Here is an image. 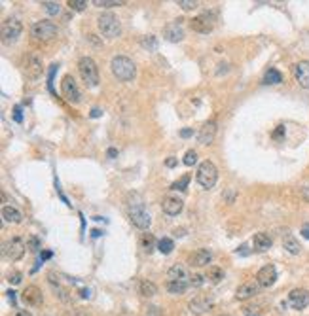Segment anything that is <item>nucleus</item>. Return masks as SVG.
I'll list each match as a JSON object with an SVG mask.
<instances>
[{
    "label": "nucleus",
    "mask_w": 309,
    "mask_h": 316,
    "mask_svg": "<svg viewBox=\"0 0 309 316\" xmlns=\"http://www.w3.org/2000/svg\"><path fill=\"white\" fill-rule=\"evenodd\" d=\"M163 36H165V40H169V42H182L184 30L180 29L179 23H171V25H167L165 30H163Z\"/></svg>",
    "instance_id": "21"
},
{
    "label": "nucleus",
    "mask_w": 309,
    "mask_h": 316,
    "mask_svg": "<svg viewBox=\"0 0 309 316\" xmlns=\"http://www.w3.org/2000/svg\"><path fill=\"white\" fill-rule=\"evenodd\" d=\"M214 15L212 14H201L194 17L192 21H190V27L192 30H196V32H201V34H209L214 30Z\"/></svg>",
    "instance_id": "9"
},
{
    "label": "nucleus",
    "mask_w": 309,
    "mask_h": 316,
    "mask_svg": "<svg viewBox=\"0 0 309 316\" xmlns=\"http://www.w3.org/2000/svg\"><path fill=\"white\" fill-rule=\"evenodd\" d=\"M2 218H4V222H10V224H21L23 222L21 210H17L15 206H4L2 208Z\"/></svg>",
    "instance_id": "23"
},
{
    "label": "nucleus",
    "mask_w": 309,
    "mask_h": 316,
    "mask_svg": "<svg viewBox=\"0 0 309 316\" xmlns=\"http://www.w3.org/2000/svg\"><path fill=\"white\" fill-rule=\"evenodd\" d=\"M294 78L300 87L309 89V61H300L294 65Z\"/></svg>",
    "instance_id": "16"
},
{
    "label": "nucleus",
    "mask_w": 309,
    "mask_h": 316,
    "mask_svg": "<svg viewBox=\"0 0 309 316\" xmlns=\"http://www.w3.org/2000/svg\"><path fill=\"white\" fill-rule=\"evenodd\" d=\"M91 235H93V237H99V235H101V231H99V229H93V231H91Z\"/></svg>",
    "instance_id": "53"
},
{
    "label": "nucleus",
    "mask_w": 309,
    "mask_h": 316,
    "mask_svg": "<svg viewBox=\"0 0 309 316\" xmlns=\"http://www.w3.org/2000/svg\"><path fill=\"white\" fill-rule=\"evenodd\" d=\"M302 195H304V199L306 201H309V184L306 187H304V191H302Z\"/></svg>",
    "instance_id": "48"
},
{
    "label": "nucleus",
    "mask_w": 309,
    "mask_h": 316,
    "mask_svg": "<svg viewBox=\"0 0 309 316\" xmlns=\"http://www.w3.org/2000/svg\"><path fill=\"white\" fill-rule=\"evenodd\" d=\"M110 70L120 80V82H131L137 76V67L135 63L126 55H116L110 61Z\"/></svg>",
    "instance_id": "1"
},
{
    "label": "nucleus",
    "mask_w": 309,
    "mask_h": 316,
    "mask_svg": "<svg viewBox=\"0 0 309 316\" xmlns=\"http://www.w3.org/2000/svg\"><path fill=\"white\" fill-rule=\"evenodd\" d=\"M175 235H177V237H184L186 233H184V229H175Z\"/></svg>",
    "instance_id": "50"
},
{
    "label": "nucleus",
    "mask_w": 309,
    "mask_h": 316,
    "mask_svg": "<svg viewBox=\"0 0 309 316\" xmlns=\"http://www.w3.org/2000/svg\"><path fill=\"white\" fill-rule=\"evenodd\" d=\"M260 284L258 282H245L243 286L237 288V293H235V299L237 301H247V299H251L254 297L258 292H260Z\"/></svg>",
    "instance_id": "17"
},
{
    "label": "nucleus",
    "mask_w": 309,
    "mask_h": 316,
    "mask_svg": "<svg viewBox=\"0 0 309 316\" xmlns=\"http://www.w3.org/2000/svg\"><path fill=\"white\" fill-rule=\"evenodd\" d=\"M179 6L182 8L184 12H192L199 6V2L197 0H179Z\"/></svg>",
    "instance_id": "36"
},
{
    "label": "nucleus",
    "mask_w": 309,
    "mask_h": 316,
    "mask_svg": "<svg viewBox=\"0 0 309 316\" xmlns=\"http://www.w3.org/2000/svg\"><path fill=\"white\" fill-rule=\"evenodd\" d=\"M188 307H190V313H192V315L201 316V315H205V313H209V311H211L212 303L209 301V299H203V297H196V299H192V301H190Z\"/></svg>",
    "instance_id": "20"
},
{
    "label": "nucleus",
    "mask_w": 309,
    "mask_h": 316,
    "mask_svg": "<svg viewBox=\"0 0 309 316\" xmlns=\"http://www.w3.org/2000/svg\"><path fill=\"white\" fill-rule=\"evenodd\" d=\"M141 45L148 51H155L157 49V40H155V36H144L141 40Z\"/></svg>",
    "instance_id": "34"
},
{
    "label": "nucleus",
    "mask_w": 309,
    "mask_h": 316,
    "mask_svg": "<svg viewBox=\"0 0 309 316\" xmlns=\"http://www.w3.org/2000/svg\"><path fill=\"white\" fill-rule=\"evenodd\" d=\"M288 303L292 305V309L296 311H302L309 305V292L304 288H294L290 293H288Z\"/></svg>",
    "instance_id": "12"
},
{
    "label": "nucleus",
    "mask_w": 309,
    "mask_h": 316,
    "mask_svg": "<svg viewBox=\"0 0 309 316\" xmlns=\"http://www.w3.org/2000/svg\"><path fill=\"white\" fill-rule=\"evenodd\" d=\"M69 8L74 12H84L87 8V2L85 0H69Z\"/></svg>",
    "instance_id": "37"
},
{
    "label": "nucleus",
    "mask_w": 309,
    "mask_h": 316,
    "mask_svg": "<svg viewBox=\"0 0 309 316\" xmlns=\"http://www.w3.org/2000/svg\"><path fill=\"white\" fill-rule=\"evenodd\" d=\"M21 301L25 303V305H28V307H40V305H42V301H44L40 288L27 286L23 292H21Z\"/></svg>",
    "instance_id": "14"
},
{
    "label": "nucleus",
    "mask_w": 309,
    "mask_h": 316,
    "mask_svg": "<svg viewBox=\"0 0 309 316\" xmlns=\"http://www.w3.org/2000/svg\"><path fill=\"white\" fill-rule=\"evenodd\" d=\"M214 136H216V121L209 119V121L203 123V127L197 133V140H199V144H203V146H209L214 140Z\"/></svg>",
    "instance_id": "15"
},
{
    "label": "nucleus",
    "mask_w": 309,
    "mask_h": 316,
    "mask_svg": "<svg viewBox=\"0 0 309 316\" xmlns=\"http://www.w3.org/2000/svg\"><path fill=\"white\" fill-rule=\"evenodd\" d=\"M173 248H175V243H173L169 237H163V239L157 241V250H159L161 254H165V256L173 252Z\"/></svg>",
    "instance_id": "31"
},
{
    "label": "nucleus",
    "mask_w": 309,
    "mask_h": 316,
    "mask_svg": "<svg viewBox=\"0 0 309 316\" xmlns=\"http://www.w3.org/2000/svg\"><path fill=\"white\" fill-rule=\"evenodd\" d=\"M188 184H190V174H184L182 178H179L177 182H173L169 189H175V191H184V189L188 187Z\"/></svg>",
    "instance_id": "32"
},
{
    "label": "nucleus",
    "mask_w": 309,
    "mask_h": 316,
    "mask_svg": "<svg viewBox=\"0 0 309 316\" xmlns=\"http://www.w3.org/2000/svg\"><path fill=\"white\" fill-rule=\"evenodd\" d=\"M106 154H108V158H116V156H118V150H116V148H108V152H106Z\"/></svg>",
    "instance_id": "46"
},
{
    "label": "nucleus",
    "mask_w": 309,
    "mask_h": 316,
    "mask_svg": "<svg viewBox=\"0 0 309 316\" xmlns=\"http://www.w3.org/2000/svg\"><path fill=\"white\" fill-rule=\"evenodd\" d=\"M101 114H103V112H101L99 108H93V110H91V114H89V115H91V117H99Z\"/></svg>",
    "instance_id": "49"
},
{
    "label": "nucleus",
    "mask_w": 309,
    "mask_h": 316,
    "mask_svg": "<svg viewBox=\"0 0 309 316\" xmlns=\"http://www.w3.org/2000/svg\"><path fill=\"white\" fill-rule=\"evenodd\" d=\"M283 82V74L275 68H269L264 76V84H281Z\"/></svg>",
    "instance_id": "30"
},
{
    "label": "nucleus",
    "mask_w": 309,
    "mask_h": 316,
    "mask_svg": "<svg viewBox=\"0 0 309 316\" xmlns=\"http://www.w3.org/2000/svg\"><path fill=\"white\" fill-rule=\"evenodd\" d=\"M28 245H30V250H32V252H36V250L40 248V243H38V239H30V243H28Z\"/></svg>",
    "instance_id": "43"
},
{
    "label": "nucleus",
    "mask_w": 309,
    "mask_h": 316,
    "mask_svg": "<svg viewBox=\"0 0 309 316\" xmlns=\"http://www.w3.org/2000/svg\"><path fill=\"white\" fill-rule=\"evenodd\" d=\"M42 6L46 8V12L50 15H57L61 12V8H59V4L57 2H42Z\"/></svg>",
    "instance_id": "38"
},
{
    "label": "nucleus",
    "mask_w": 309,
    "mask_h": 316,
    "mask_svg": "<svg viewBox=\"0 0 309 316\" xmlns=\"http://www.w3.org/2000/svg\"><path fill=\"white\" fill-rule=\"evenodd\" d=\"M21 30H23L21 21H17V19H6L2 23V40L6 44H14L21 36Z\"/></svg>",
    "instance_id": "8"
},
{
    "label": "nucleus",
    "mask_w": 309,
    "mask_h": 316,
    "mask_svg": "<svg viewBox=\"0 0 309 316\" xmlns=\"http://www.w3.org/2000/svg\"><path fill=\"white\" fill-rule=\"evenodd\" d=\"M97 27L101 30V34L104 36V38H118L120 34H122V25H120V21H118V17L114 14H103L99 15L97 19Z\"/></svg>",
    "instance_id": "4"
},
{
    "label": "nucleus",
    "mask_w": 309,
    "mask_h": 316,
    "mask_svg": "<svg viewBox=\"0 0 309 316\" xmlns=\"http://www.w3.org/2000/svg\"><path fill=\"white\" fill-rule=\"evenodd\" d=\"M78 72L87 87L99 86V67L91 57H82L78 61Z\"/></svg>",
    "instance_id": "3"
},
{
    "label": "nucleus",
    "mask_w": 309,
    "mask_h": 316,
    "mask_svg": "<svg viewBox=\"0 0 309 316\" xmlns=\"http://www.w3.org/2000/svg\"><path fill=\"white\" fill-rule=\"evenodd\" d=\"M161 208H163L165 214L177 216L182 212L184 201L182 199H179V197H167V199H163V203H161Z\"/></svg>",
    "instance_id": "19"
},
{
    "label": "nucleus",
    "mask_w": 309,
    "mask_h": 316,
    "mask_svg": "<svg viewBox=\"0 0 309 316\" xmlns=\"http://www.w3.org/2000/svg\"><path fill=\"white\" fill-rule=\"evenodd\" d=\"M186 290H188V282H184V280H169L167 282V292L173 295H182Z\"/></svg>",
    "instance_id": "26"
},
{
    "label": "nucleus",
    "mask_w": 309,
    "mask_h": 316,
    "mask_svg": "<svg viewBox=\"0 0 309 316\" xmlns=\"http://www.w3.org/2000/svg\"><path fill=\"white\" fill-rule=\"evenodd\" d=\"M277 280V269L273 265H264L258 273H256V282L262 288H269L275 284Z\"/></svg>",
    "instance_id": "13"
},
{
    "label": "nucleus",
    "mask_w": 309,
    "mask_h": 316,
    "mask_svg": "<svg viewBox=\"0 0 309 316\" xmlns=\"http://www.w3.org/2000/svg\"><path fill=\"white\" fill-rule=\"evenodd\" d=\"M12 284H19L21 282V273H14V274H10V278H8Z\"/></svg>",
    "instance_id": "41"
},
{
    "label": "nucleus",
    "mask_w": 309,
    "mask_h": 316,
    "mask_svg": "<svg viewBox=\"0 0 309 316\" xmlns=\"http://www.w3.org/2000/svg\"><path fill=\"white\" fill-rule=\"evenodd\" d=\"M141 245L142 248L150 254V252H154V248H157V243H155V237L152 235V233H142L141 237Z\"/></svg>",
    "instance_id": "29"
},
{
    "label": "nucleus",
    "mask_w": 309,
    "mask_h": 316,
    "mask_svg": "<svg viewBox=\"0 0 309 316\" xmlns=\"http://www.w3.org/2000/svg\"><path fill=\"white\" fill-rule=\"evenodd\" d=\"M15 316H30V313H28V311H19Z\"/></svg>",
    "instance_id": "51"
},
{
    "label": "nucleus",
    "mask_w": 309,
    "mask_h": 316,
    "mask_svg": "<svg viewBox=\"0 0 309 316\" xmlns=\"http://www.w3.org/2000/svg\"><path fill=\"white\" fill-rule=\"evenodd\" d=\"M196 180L203 189H211V187H214L216 180H218V171H216V167H214L212 161L207 159V161H203V163L197 167Z\"/></svg>",
    "instance_id": "2"
},
{
    "label": "nucleus",
    "mask_w": 309,
    "mask_h": 316,
    "mask_svg": "<svg viewBox=\"0 0 309 316\" xmlns=\"http://www.w3.org/2000/svg\"><path fill=\"white\" fill-rule=\"evenodd\" d=\"M197 163V152L196 150H188L186 156H184V165L186 167H194Z\"/></svg>",
    "instance_id": "35"
},
{
    "label": "nucleus",
    "mask_w": 309,
    "mask_h": 316,
    "mask_svg": "<svg viewBox=\"0 0 309 316\" xmlns=\"http://www.w3.org/2000/svg\"><path fill=\"white\" fill-rule=\"evenodd\" d=\"M124 0H93V6L97 8H114V6H124Z\"/></svg>",
    "instance_id": "33"
},
{
    "label": "nucleus",
    "mask_w": 309,
    "mask_h": 316,
    "mask_svg": "<svg viewBox=\"0 0 309 316\" xmlns=\"http://www.w3.org/2000/svg\"><path fill=\"white\" fill-rule=\"evenodd\" d=\"M165 165H167L169 169H171V167H175V165H177V159H175V158H169L167 161H165Z\"/></svg>",
    "instance_id": "47"
},
{
    "label": "nucleus",
    "mask_w": 309,
    "mask_h": 316,
    "mask_svg": "<svg viewBox=\"0 0 309 316\" xmlns=\"http://www.w3.org/2000/svg\"><path fill=\"white\" fill-rule=\"evenodd\" d=\"M205 278H207L211 284H218V282L224 278V271H222L220 267L211 265V267H209V271H207V274H205Z\"/></svg>",
    "instance_id": "28"
},
{
    "label": "nucleus",
    "mask_w": 309,
    "mask_h": 316,
    "mask_svg": "<svg viewBox=\"0 0 309 316\" xmlns=\"http://www.w3.org/2000/svg\"><path fill=\"white\" fill-rule=\"evenodd\" d=\"M186 278H188V271L180 263H177L169 269V280H184L186 282Z\"/></svg>",
    "instance_id": "25"
},
{
    "label": "nucleus",
    "mask_w": 309,
    "mask_h": 316,
    "mask_svg": "<svg viewBox=\"0 0 309 316\" xmlns=\"http://www.w3.org/2000/svg\"><path fill=\"white\" fill-rule=\"evenodd\" d=\"M30 34H32L36 40L50 42V40L57 38V27H55V23H52V21H36V23L30 27Z\"/></svg>",
    "instance_id": "5"
},
{
    "label": "nucleus",
    "mask_w": 309,
    "mask_h": 316,
    "mask_svg": "<svg viewBox=\"0 0 309 316\" xmlns=\"http://www.w3.org/2000/svg\"><path fill=\"white\" fill-rule=\"evenodd\" d=\"M302 235H304V239H309V224H306L302 227Z\"/></svg>",
    "instance_id": "44"
},
{
    "label": "nucleus",
    "mask_w": 309,
    "mask_h": 316,
    "mask_svg": "<svg viewBox=\"0 0 309 316\" xmlns=\"http://www.w3.org/2000/svg\"><path fill=\"white\" fill-rule=\"evenodd\" d=\"M271 239H269V235L267 233H256L253 237V246L254 250H258V252H266L271 248Z\"/></svg>",
    "instance_id": "22"
},
{
    "label": "nucleus",
    "mask_w": 309,
    "mask_h": 316,
    "mask_svg": "<svg viewBox=\"0 0 309 316\" xmlns=\"http://www.w3.org/2000/svg\"><path fill=\"white\" fill-rule=\"evenodd\" d=\"M211 252L209 250H205V248H199L196 250L194 254H190V258H188V263L192 265V267H205V265H209L211 263Z\"/></svg>",
    "instance_id": "18"
},
{
    "label": "nucleus",
    "mask_w": 309,
    "mask_h": 316,
    "mask_svg": "<svg viewBox=\"0 0 309 316\" xmlns=\"http://www.w3.org/2000/svg\"><path fill=\"white\" fill-rule=\"evenodd\" d=\"M14 119L17 123H21L23 121V115H21V106H15L14 108Z\"/></svg>",
    "instance_id": "40"
},
{
    "label": "nucleus",
    "mask_w": 309,
    "mask_h": 316,
    "mask_svg": "<svg viewBox=\"0 0 309 316\" xmlns=\"http://www.w3.org/2000/svg\"><path fill=\"white\" fill-rule=\"evenodd\" d=\"M139 292H141L142 297H154L155 293H157V286H155L154 282H150V280H142L141 284H139Z\"/></svg>",
    "instance_id": "27"
},
{
    "label": "nucleus",
    "mask_w": 309,
    "mask_h": 316,
    "mask_svg": "<svg viewBox=\"0 0 309 316\" xmlns=\"http://www.w3.org/2000/svg\"><path fill=\"white\" fill-rule=\"evenodd\" d=\"M52 258V252H42V259H48Z\"/></svg>",
    "instance_id": "52"
},
{
    "label": "nucleus",
    "mask_w": 309,
    "mask_h": 316,
    "mask_svg": "<svg viewBox=\"0 0 309 316\" xmlns=\"http://www.w3.org/2000/svg\"><path fill=\"white\" fill-rule=\"evenodd\" d=\"M192 284H194V286H201V284H203V276H201V274H194V276H192Z\"/></svg>",
    "instance_id": "42"
},
{
    "label": "nucleus",
    "mask_w": 309,
    "mask_h": 316,
    "mask_svg": "<svg viewBox=\"0 0 309 316\" xmlns=\"http://www.w3.org/2000/svg\"><path fill=\"white\" fill-rule=\"evenodd\" d=\"M283 136H284V127L279 125V127L275 129V133H273V138H275V140H283Z\"/></svg>",
    "instance_id": "39"
},
{
    "label": "nucleus",
    "mask_w": 309,
    "mask_h": 316,
    "mask_svg": "<svg viewBox=\"0 0 309 316\" xmlns=\"http://www.w3.org/2000/svg\"><path fill=\"white\" fill-rule=\"evenodd\" d=\"M283 248L288 252V254H292V256H296V254H300V250H302V246H300V243L296 241L292 235H286L284 239H283Z\"/></svg>",
    "instance_id": "24"
},
{
    "label": "nucleus",
    "mask_w": 309,
    "mask_h": 316,
    "mask_svg": "<svg viewBox=\"0 0 309 316\" xmlns=\"http://www.w3.org/2000/svg\"><path fill=\"white\" fill-rule=\"evenodd\" d=\"M180 136H182V138H188V136H192V129H182V131H180Z\"/></svg>",
    "instance_id": "45"
},
{
    "label": "nucleus",
    "mask_w": 309,
    "mask_h": 316,
    "mask_svg": "<svg viewBox=\"0 0 309 316\" xmlns=\"http://www.w3.org/2000/svg\"><path fill=\"white\" fill-rule=\"evenodd\" d=\"M129 220H131V224H133L135 227H139V229H148L150 224H152V218H150V214H148L142 206H133V208L129 210Z\"/></svg>",
    "instance_id": "11"
},
{
    "label": "nucleus",
    "mask_w": 309,
    "mask_h": 316,
    "mask_svg": "<svg viewBox=\"0 0 309 316\" xmlns=\"http://www.w3.org/2000/svg\"><path fill=\"white\" fill-rule=\"evenodd\" d=\"M2 252H4V256L8 259L19 261V259L23 258V254H25V243H23V239L14 237V239L6 241V243L2 245Z\"/></svg>",
    "instance_id": "7"
},
{
    "label": "nucleus",
    "mask_w": 309,
    "mask_h": 316,
    "mask_svg": "<svg viewBox=\"0 0 309 316\" xmlns=\"http://www.w3.org/2000/svg\"><path fill=\"white\" fill-rule=\"evenodd\" d=\"M61 93H63V97L71 102V104H78L80 99H82V93L78 89V84H76V80L72 78L71 74H67L63 78V82H61Z\"/></svg>",
    "instance_id": "6"
},
{
    "label": "nucleus",
    "mask_w": 309,
    "mask_h": 316,
    "mask_svg": "<svg viewBox=\"0 0 309 316\" xmlns=\"http://www.w3.org/2000/svg\"><path fill=\"white\" fill-rule=\"evenodd\" d=\"M42 72H44L42 59L38 57L36 53H30V55H27V59H25V74H27L28 80L36 82V80L42 76Z\"/></svg>",
    "instance_id": "10"
}]
</instances>
